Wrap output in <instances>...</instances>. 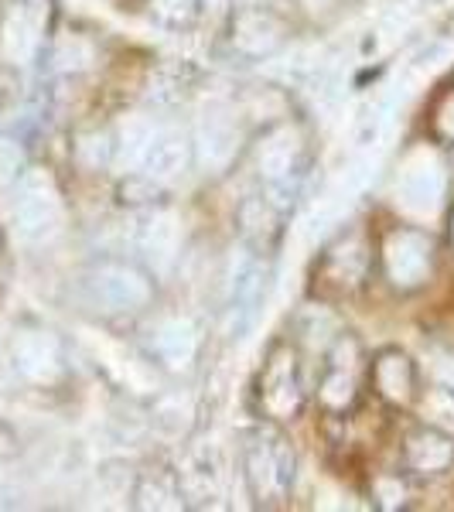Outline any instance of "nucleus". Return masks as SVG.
I'll use <instances>...</instances> for the list:
<instances>
[{
	"instance_id": "nucleus-2",
	"label": "nucleus",
	"mask_w": 454,
	"mask_h": 512,
	"mask_svg": "<svg viewBox=\"0 0 454 512\" xmlns=\"http://www.w3.org/2000/svg\"><path fill=\"white\" fill-rule=\"evenodd\" d=\"M185 161H188V140L178 130H154L151 140H147L144 158H140V164L158 178L178 175L185 168Z\"/></svg>"
},
{
	"instance_id": "nucleus-1",
	"label": "nucleus",
	"mask_w": 454,
	"mask_h": 512,
	"mask_svg": "<svg viewBox=\"0 0 454 512\" xmlns=\"http://www.w3.org/2000/svg\"><path fill=\"white\" fill-rule=\"evenodd\" d=\"M96 301H103L110 311H134L151 297V284L130 267L110 263V267H99L93 277Z\"/></svg>"
},
{
	"instance_id": "nucleus-3",
	"label": "nucleus",
	"mask_w": 454,
	"mask_h": 512,
	"mask_svg": "<svg viewBox=\"0 0 454 512\" xmlns=\"http://www.w3.org/2000/svg\"><path fill=\"white\" fill-rule=\"evenodd\" d=\"M444 192V175L431 158H420L414 168L403 175V205L407 209H434Z\"/></svg>"
},
{
	"instance_id": "nucleus-6",
	"label": "nucleus",
	"mask_w": 454,
	"mask_h": 512,
	"mask_svg": "<svg viewBox=\"0 0 454 512\" xmlns=\"http://www.w3.org/2000/svg\"><path fill=\"white\" fill-rule=\"evenodd\" d=\"M236 147V127L226 117H205L202 123V158L205 164H226Z\"/></svg>"
},
{
	"instance_id": "nucleus-4",
	"label": "nucleus",
	"mask_w": 454,
	"mask_h": 512,
	"mask_svg": "<svg viewBox=\"0 0 454 512\" xmlns=\"http://www.w3.org/2000/svg\"><path fill=\"white\" fill-rule=\"evenodd\" d=\"M427 263H431V250L420 236L403 233L390 243V274L396 284H417L427 274Z\"/></svg>"
},
{
	"instance_id": "nucleus-8",
	"label": "nucleus",
	"mask_w": 454,
	"mask_h": 512,
	"mask_svg": "<svg viewBox=\"0 0 454 512\" xmlns=\"http://www.w3.org/2000/svg\"><path fill=\"white\" fill-rule=\"evenodd\" d=\"M451 444L444 441V437H417L414 441V461L420 468H427V472H431V468H441V465H448L451 461Z\"/></svg>"
},
{
	"instance_id": "nucleus-5",
	"label": "nucleus",
	"mask_w": 454,
	"mask_h": 512,
	"mask_svg": "<svg viewBox=\"0 0 454 512\" xmlns=\"http://www.w3.org/2000/svg\"><path fill=\"white\" fill-rule=\"evenodd\" d=\"M18 219L24 236H45L55 229V219H59V205H55V195L48 188H41L35 195H24L18 205Z\"/></svg>"
},
{
	"instance_id": "nucleus-7",
	"label": "nucleus",
	"mask_w": 454,
	"mask_h": 512,
	"mask_svg": "<svg viewBox=\"0 0 454 512\" xmlns=\"http://www.w3.org/2000/svg\"><path fill=\"white\" fill-rule=\"evenodd\" d=\"M158 352H161L164 362H171V366H185V362L195 355V332H192V325H185V321H175V325L164 328V332L158 335Z\"/></svg>"
}]
</instances>
